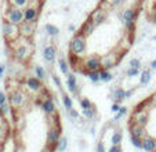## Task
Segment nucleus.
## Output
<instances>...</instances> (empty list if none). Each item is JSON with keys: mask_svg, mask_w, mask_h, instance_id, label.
<instances>
[{"mask_svg": "<svg viewBox=\"0 0 156 152\" xmlns=\"http://www.w3.org/2000/svg\"><path fill=\"white\" fill-rule=\"evenodd\" d=\"M53 80H54V83L57 85V87H59V89L62 87V83H61V80H59V78H58L57 75H54V76H53Z\"/></svg>", "mask_w": 156, "mask_h": 152, "instance_id": "nucleus-26", "label": "nucleus"}, {"mask_svg": "<svg viewBox=\"0 0 156 152\" xmlns=\"http://www.w3.org/2000/svg\"><path fill=\"white\" fill-rule=\"evenodd\" d=\"M151 71L149 69H144L141 72V78H140V83L141 85H148V83L151 82Z\"/></svg>", "mask_w": 156, "mask_h": 152, "instance_id": "nucleus-16", "label": "nucleus"}, {"mask_svg": "<svg viewBox=\"0 0 156 152\" xmlns=\"http://www.w3.org/2000/svg\"><path fill=\"white\" fill-rule=\"evenodd\" d=\"M62 103H64L65 108L68 109V111H71L72 109V100L68 94H62Z\"/></svg>", "mask_w": 156, "mask_h": 152, "instance_id": "nucleus-20", "label": "nucleus"}, {"mask_svg": "<svg viewBox=\"0 0 156 152\" xmlns=\"http://www.w3.org/2000/svg\"><path fill=\"white\" fill-rule=\"evenodd\" d=\"M80 105H82L83 109H91V108H94V107H93V104L88 101V98H83L82 101H80Z\"/></svg>", "mask_w": 156, "mask_h": 152, "instance_id": "nucleus-22", "label": "nucleus"}, {"mask_svg": "<svg viewBox=\"0 0 156 152\" xmlns=\"http://www.w3.org/2000/svg\"><path fill=\"white\" fill-rule=\"evenodd\" d=\"M69 31H71V32H75V31H76V28H75V25H69V28H68Z\"/></svg>", "mask_w": 156, "mask_h": 152, "instance_id": "nucleus-28", "label": "nucleus"}, {"mask_svg": "<svg viewBox=\"0 0 156 152\" xmlns=\"http://www.w3.org/2000/svg\"><path fill=\"white\" fill-rule=\"evenodd\" d=\"M106 17H108V14H106L105 10H95L94 14H93L91 17V21L95 24V27H100V25H102V24H105L106 21Z\"/></svg>", "mask_w": 156, "mask_h": 152, "instance_id": "nucleus-11", "label": "nucleus"}, {"mask_svg": "<svg viewBox=\"0 0 156 152\" xmlns=\"http://www.w3.org/2000/svg\"><path fill=\"white\" fill-rule=\"evenodd\" d=\"M7 103V96L3 93V91H0V107L4 105Z\"/></svg>", "mask_w": 156, "mask_h": 152, "instance_id": "nucleus-25", "label": "nucleus"}, {"mask_svg": "<svg viewBox=\"0 0 156 152\" xmlns=\"http://www.w3.org/2000/svg\"><path fill=\"white\" fill-rule=\"evenodd\" d=\"M123 3V0H111V4H112V6H119V4H122Z\"/></svg>", "mask_w": 156, "mask_h": 152, "instance_id": "nucleus-27", "label": "nucleus"}, {"mask_svg": "<svg viewBox=\"0 0 156 152\" xmlns=\"http://www.w3.org/2000/svg\"><path fill=\"white\" fill-rule=\"evenodd\" d=\"M100 82H111V80L113 79V76H112V73H111V71H104V69H101L100 72Z\"/></svg>", "mask_w": 156, "mask_h": 152, "instance_id": "nucleus-15", "label": "nucleus"}, {"mask_svg": "<svg viewBox=\"0 0 156 152\" xmlns=\"http://www.w3.org/2000/svg\"><path fill=\"white\" fill-rule=\"evenodd\" d=\"M86 76H87V78H88L90 80H91L93 83L100 82V73H98V72H88Z\"/></svg>", "mask_w": 156, "mask_h": 152, "instance_id": "nucleus-21", "label": "nucleus"}, {"mask_svg": "<svg viewBox=\"0 0 156 152\" xmlns=\"http://www.w3.org/2000/svg\"><path fill=\"white\" fill-rule=\"evenodd\" d=\"M39 18V7L36 6H28L24 9V21L25 22H36Z\"/></svg>", "mask_w": 156, "mask_h": 152, "instance_id": "nucleus-8", "label": "nucleus"}, {"mask_svg": "<svg viewBox=\"0 0 156 152\" xmlns=\"http://www.w3.org/2000/svg\"><path fill=\"white\" fill-rule=\"evenodd\" d=\"M140 73V68H129V71H127V76L129 78H134V76H137Z\"/></svg>", "mask_w": 156, "mask_h": 152, "instance_id": "nucleus-23", "label": "nucleus"}, {"mask_svg": "<svg viewBox=\"0 0 156 152\" xmlns=\"http://www.w3.org/2000/svg\"><path fill=\"white\" fill-rule=\"evenodd\" d=\"M33 73H35V76L37 79H40V80L46 79V71H44V68L40 67V65H35V67H33Z\"/></svg>", "mask_w": 156, "mask_h": 152, "instance_id": "nucleus-14", "label": "nucleus"}, {"mask_svg": "<svg viewBox=\"0 0 156 152\" xmlns=\"http://www.w3.org/2000/svg\"><path fill=\"white\" fill-rule=\"evenodd\" d=\"M3 72H4V67L3 65H0V76L3 75Z\"/></svg>", "mask_w": 156, "mask_h": 152, "instance_id": "nucleus-30", "label": "nucleus"}, {"mask_svg": "<svg viewBox=\"0 0 156 152\" xmlns=\"http://www.w3.org/2000/svg\"><path fill=\"white\" fill-rule=\"evenodd\" d=\"M151 68H153V69H156V60H155V61H152V62H151Z\"/></svg>", "mask_w": 156, "mask_h": 152, "instance_id": "nucleus-29", "label": "nucleus"}, {"mask_svg": "<svg viewBox=\"0 0 156 152\" xmlns=\"http://www.w3.org/2000/svg\"><path fill=\"white\" fill-rule=\"evenodd\" d=\"M3 35L7 40L15 42V39L20 36V27H17V25L9 22V21L6 20L3 22Z\"/></svg>", "mask_w": 156, "mask_h": 152, "instance_id": "nucleus-5", "label": "nucleus"}, {"mask_svg": "<svg viewBox=\"0 0 156 152\" xmlns=\"http://www.w3.org/2000/svg\"><path fill=\"white\" fill-rule=\"evenodd\" d=\"M58 64H59V69H61V72L64 73V75H68L69 73V62L65 58H59Z\"/></svg>", "mask_w": 156, "mask_h": 152, "instance_id": "nucleus-18", "label": "nucleus"}, {"mask_svg": "<svg viewBox=\"0 0 156 152\" xmlns=\"http://www.w3.org/2000/svg\"><path fill=\"white\" fill-rule=\"evenodd\" d=\"M127 130L136 148L142 152H156V91L131 109Z\"/></svg>", "mask_w": 156, "mask_h": 152, "instance_id": "nucleus-2", "label": "nucleus"}, {"mask_svg": "<svg viewBox=\"0 0 156 152\" xmlns=\"http://www.w3.org/2000/svg\"><path fill=\"white\" fill-rule=\"evenodd\" d=\"M140 65H141V62H140V60H137V58H133L131 61H130V67L131 68H140Z\"/></svg>", "mask_w": 156, "mask_h": 152, "instance_id": "nucleus-24", "label": "nucleus"}, {"mask_svg": "<svg viewBox=\"0 0 156 152\" xmlns=\"http://www.w3.org/2000/svg\"><path fill=\"white\" fill-rule=\"evenodd\" d=\"M55 57H57V47L54 44H48L43 49V60L48 64L55 61Z\"/></svg>", "mask_w": 156, "mask_h": 152, "instance_id": "nucleus-9", "label": "nucleus"}, {"mask_svg": "<svg viewBox=\"0 0 156 152\" xmlns=\"http://www.w3.org/2000/svg\"><path fill=\"white\" fill-rule=\"evenodd\" d=\"M66 87H68L69 91L72 93H76L77 91V80H76V76L73 73H68L66 75Z\"/></svg>", "mask_w": 156, "mask_h": 152, "instance_id": "nucleus-12", "label": "nucleus"}, {"mask_svg": "<svg viewBox=\"0 0 156 152\" xmlns=\"http://www.w3.org/2000/svg\"><path fill=\"white\" fill-rule=\"evenodd\" d=\"M124 98H126V91H124L123 89H118V90L115 91V101L116 103H120Z\"/></svg>", "mask_w": 156, "mask_h": 152, "instance_id": "nucleus-19", "label": "nucleus"}, {"mask_svg": "<svg viewBox=\"0 0 156 152\" xmlns=\"http://www.w3.org/2000/svg\"><path fill=\"white\" fill-rule=\"evenodd\" d=\"M10 2L12 6L18 7V9H27L30 3V0H10Z\"/></svg>", "mask_w": 156, "mask_h": 152, "instance_id": "nucleus-17", "label": "nucleus"}, {"mask_svg": "<svg viewBox=\"0 0 156 152\" xmlns=\"http://www.w3.org/2000/svg\"><path fill=\"white\" fill-rule=\"evenodd\" d=\"M44 29H46V32H47L51 38H57V36L59 35V28L55 27V25H53V24H46Z\"/></svg>", "mask_w": 156, "mask_h": 152, "instance_id": "nucleus-13", "label": "nucleus"}, {"mask_svg": "<svg viewBox=\"0 0 156 152\" xmlns=\"http://www.w3.org/2000/svg\"><path fill=\"white\" fill-rule=\"evenodd\" d=\"M24 98L10 105L11 137L9 152H57L62 143V119L46 86L33 90L22 80Z\"/></svg>", "mask_w": 156, "mask_h": 152, "instance_id": "nucleus-1", "label": "nucleus"}, {"mask_svg": "<svg viewBox=\"0 0 156 152\" xmlns=\"http://www.w3.org/2000/svg\"><path fill=\"white\" fill-rule=\"evenodd\" d=\"M35 28H36V22H25L24 21L20 25V36L29 40L33 36V33H35Z\"/></svg>", "mask_w": 156, "mask_h": 152, "instance_id": "nucleus-7", "label": "nucleus"}, {"mask_svg": "<svg viewBox=\"0 0 156 152\" xmlns=\"http://www.w3.org/2000/svg\"><path fill=\"white\" fill-rule=\"evenodd\" d=\"M95 24L91 20H88V21H86L84 24H83V27L80 28V31H79V33H82L83 36H84L86 39H88L90 38V36L93 35V32H94L95 31Z\"/></svg>", "mask_w": 156, "mask_h": 152, "instance_id": "nucleus-10", "label": "nucleus"}, {"mask_svg": "<svg viewBox=\"0 0 156 152\" xmlns=\"http://www.w3.org/2000/svg\"><path fill=\"white\" fill-rule=\"evenodd\" d=\"M6 20L9 21V22L17 25V27H20L21 24L24 22V11L21 9H18V7H14V6L10 7L6 13Z\"/></svg>", "mask_w": 156, "mask_h": 152, "instance_id": "nucleus-4", "label": "nucleus"}, {"mask_svg": "<svg viewBox=\"0 0 156 152\" xmlns=\"http://www.w3.org/2000/svg\"><path fill=\"white\" fill-rule=\"evenodd\" d=\"M33 54V46L32 44H18L14 49V58L20 62H28Z\"/></svg>", "mask_w": 156, "mask_h": 152, "instance_id": "nucleus-3", "label": "nucleus"}, {"mask_svg": "<svg viewBox=\"0 0 156 152\" xmlns=\"http://www.w3.org/2000/svg\"><path fill=\"white\" fill-rule=\"evenodd\" d=\"M123 17V24L126 31H133L134 29V25H136V18H137V10L133 9H126L122 14Z\"/></svg>", "mask_w": 156, "mask_h": 152, "instance_id": "nucleus-6", "label": "nucleus"}]
</instances>
